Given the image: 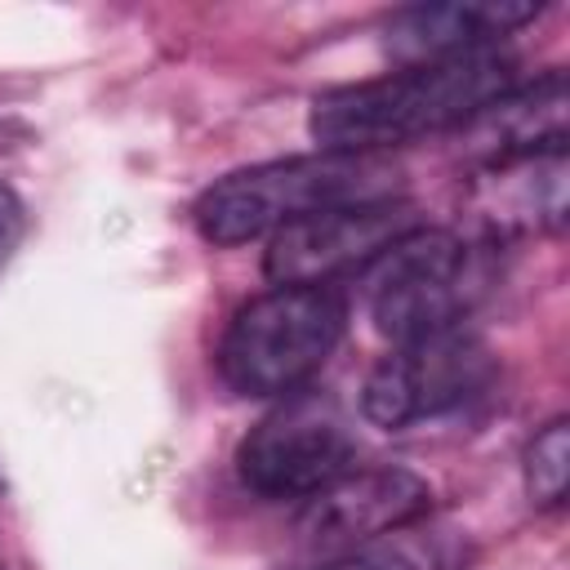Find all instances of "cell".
I'll return each mask as SVG.
<instances>
[{
    "instance_id": "cell-4",
    "label": "cell",
    "mask_w": 570,
    "mask_h": 570,
    "mask_svg": "<svg viewBox=\"0 0 570 570\" xmlns=\"http://www.w3.org/2000/svg\"><path fill=\"white\" fill-rule=\"evenodd\" d=\"M370 267V321L392 343L463 325L490 281L481 254L441 227H414Z\"/></svg>"
},
{
    "instance_id": "cell-9",
    "label": "cell",
    "mask_w": 570,
    "mask_h": 570,
    "mask_svg": "<svg viewBox=\"0 0 570 570\" xmlns=\"http://www.w3.org/2000/svg\"><path fill=\"white\" fill-rule=\"evenodd\" d=\"M463 142L481 169L566 151V76L543 71L539 80L503 89L463 120Z\"/></svg>"
},
{
    "instance_id": "cell-5",
    "label": "cell",
    "mask_w": 570,
    "mask_h": 570,
    "mask_svg": "<svg viewBox=\"0 0 570 570\" xmlns=\"http://www.w3.org/2000/svg\"><path fill=\"white\" fill-rule=\"evenodd\" d=\"M356 459L347 410L330 392H289L236 445L240 481L263 499H312Z\"/></svg>"
},
{
    "instance_id": "cell-6",
    "label": "cell",
    "mask_w": 570,
    "mask_h": 570,
    "mask_svg": "<svg viewBox=\"0 0 570 570\" xmlns=\"http://www.w3.org/2000/svg\"><path fill=\"white\" fill-rule=\"evenodd\" d=\"M490 347L472 330L454 325L428 338L396 343L387 356H379L361 387V414L383 432H401L419 419L468 405L490 387Z\"/></svg>"
},
{
    "instance_id": "cell-13",
    "label": "cell",
    "mask_w": 570,
    "mask_h": 570,
    "mask_svg": "<svg viewBox=\"0 0 570 570\" xmlns=\"http://www.w3.org/2000/svg\"><path fill=\"white\" fill-rule=\"evenodd\" d=\"M570 485V423L552 419L525 445V494L539 508H557Z\"/></svg>"
},
{
    "instance_id": "cell-1",
    "label": "cell",
    "mask_w": 570,
    "mask_h": 570,
    "mask_svg": "<svg viewBox=\"0 0 570 570\" xmlns=\"http://www.w3.org/2000/svg\"><path fill=\"white\" fill-rule=\"evenodd\" d=\"M512 85L517 58L499 45L432 62H405L401 71L316 94L307 129L321 142V151L383 156L387 147L472 120L490 98H499Z\"/></svg>"
},
{
    "instance_id": "cell-12",
    "label": "cell",
    "mask_w": 570,
    "mask_h": 570,
    "mask_svg": "<svg viewBox=\"0 0 570 570\" xmlns=\"http://www.w3.org/2000/svg\"><path fill=\"white\" fill-rule=\"evenodd\" d=\"M454 566H459L454 539L445 530H414V525L321 561V570H454Z\"/></svg>"
},
{
    "instance_id": "cell-14",
    "label": "cell",
    "mask_w": 570,
    "mask_h": 570,
    "mask_svg": "<svg viewBox=\"0 0 570 570\" xmlns=\"http://www.w3.org/2000/svg\"><path fill=\"white\" fill-rule=\"evenodd\" d=\"M22 236H27V205L9 183H0V272L22 245Z\"/></svg>"
},
{
    "instance_id": "cell-2",
    "label": "cell",
    "mask_w": 570,
    "mask_h": 570,
    "mask_svg": "<svg viewBox=\"0 0 570 570\" xmlns=\"http://www.w3.org/2000/svg\"><path fill=\"white\" fill-rule=\"evenodd\" d=\"M401 196V169L387 156L316 151L236 169L200 191L191 218L209 245H245L321 209Z\"/></svg>"
},
{
    "instance_id": "cell-10",
    "label": "cell",
    "mask_w": 570,
    "mask_h": 570,
    "mask_svg": "<svg viewBox=\"0 0 570 570\" xmlns=\"http://www.w3.org/2000/svg\"><path fill=\"white\" fill-rule=\"evenodd\" d=\"M543 4L530 0H450V4H414L392 18L387 49L401 62H432L468 49H490L517 27L534 22Z\"/></svg>"
},
{
    "instance_id": "cell-3",
    "label": "cell",
    "mask_w": 570,
    "mask_h": 570,
    "mask_svg": "<svg viewBox=\"0 0 570 570\" xmlns=\"http://www.w3.org/2000/svg\"><path fill=\"white\" fill-rule=\"evenodd\" d=\"M347 303L330 285H272L249 298L223 343L218 374L236 396H289L338 347Z\"/></svg>"
},
{
    "instance_id": "cell-7",
    "label": "cell",
    "mask_w": 570,
    "mask_h": 570,
    "mask_svg": "<svg viewBox=\"0 0 570 570\" xmlns=\"http://www.w3.org/2000/svg\"><path fill=\"white\" fill-rule=\"evenodd\" d=\"M414 227H423L419 205L405 196L321 209L272 232L263 272L272 285H330L343 272L370 267L383 249H392Z\"/></svg>"
},
{
    "instance_id": "cell-11",
    "label": "cell",
    "mask_w": 570,
    "mask_h": 570,
    "mask_svg": "<svg viewBox=\"0 0 570 570\" xmlns=\"http://www.w3.org/2000/svg\"><path fill=\"white\" fill-rule=\"evenodd\" d=\"M566 151L512 160L481 169V191H490V205L481 209L490 227H539L561 223L566 214Z\"/></svg>"
},
{
    "instance_id": "cell-8",
    "label": "cell",
    "mask_w": 570,
    "mask_h": 570,
    "mask_svg": "<svg viewBox=\"0 0 570 570\" xmlns=\"http://www.w3.org/2000/svg\"><path fill=\"white\" fill-rule=\"evenodd\" d=\"M432 512V485L410 468H347L338 481L316 490L298 512V548L316 557L352 552L392 530L419 525Z\"/></svg>"
}]
</instances>
